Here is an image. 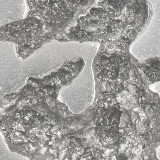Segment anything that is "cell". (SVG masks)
Instances as JSON below:
<instances>
[{
	"instance_id": "1",
	"label": "cell",
	"mask_w": 160,
	"mask_h": 160,
	"mask_svg": "<svg viewBox=\"0 0 160 160\" xmlns=\"http://www.w3.org/2000/svg\"><path fill=\"white\" fill-rule=\"evenodd\" d=\"M0 38L15 44L17 54L24 60L52 41L43 22L30 12L24 19L1 27Z\"/></svg>"
},
{
	"instance_id": "3",
	"label": "cell",
	"mask_w": 160,
	"mask_h": 160,
	"mask_svg": "<svg viewBox=\"0 0 160 160\" xmlns=\"http://www.w3.org/2000/svg\"><path fill=\"white\" fill-rule=\"evenodd\" d=\"M1 140V160H28L26 157L10 151L2 138Z\"/></svg>"
},
{
	"instance_id": "2",
	"label": "cell",
	"mask_w": 160,
	"mask_h": 160,
	"mask_svg": "<svg viewBox=\"0 0 160 160\" xmlns=\"http://www.w3.org/2000/svg\"><path fill=\"white\" fill-rule=\"evenodd\" d=\"M128 137L124 148V153L129 158H138L142 152L143 145L142 141L136 136H130Z\"/></svg>"
}]
</instances>
